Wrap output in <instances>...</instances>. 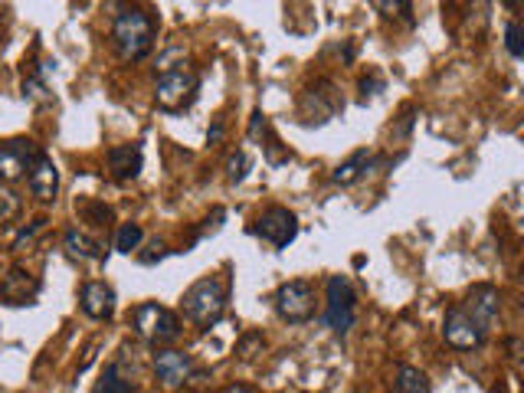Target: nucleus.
I'll use <instances>...</instances> for the list:
<instances>
[{"instance_id": "obj_6", "label": "nucleus", "mask_w": 524, "mask_h": 393, "mask_svg": "<svg viewBox=\"0 0 524 393\" xmlns=\"http://www.w3.org/2000/svg\"><path fill=\"white\" fill-rule=\"evenodd\" d=\"M276 312L282 321L289 325H305L312 321L318 312V299H315V285L305 282V279H292V282H282L279 292H276Z\"/></svg>"}, {"instance_id": "obj_29", "label": "nucleus", "mask_w": 524, "mask_h": 393, "mask_svg": "<svg viewBox=\"0 0 524 393\" xmlns=\"http://www.w3.org/2000/svg\"><path fill=\"white\" fill-rule=\"evenodd\" d=\"M246 168H249V158H246V151H236L230 164H226V177H230L233 184H240L243 177H246Z\"/></svg>"}, {"instance_id": "obj_9", "label": "nucleus", "mask_w": 524, "mask_h": 393, "mask_svg": "<svg viewBox=\"0 0 524 393\" xmlns=\"http://www.w3.org/2000/svg\"><path fill=\"white\" fill-rule=\"evenodd\" d=\"M40 154L43 151L33 145V141H27V138H17V141L0 145V181L14 184V181H20V177H27L33 164H37Z\"/></svg>"}, {"instance_id": "obj_15", "label": "nucleus", "mask_w": 524, "mask_h": 393, "mask_svg": "<svg viewBox=\"0 0 524 393\" xmlns=\"http://www.w3.org/2000/svg\"><path fill=\"white\" fill-rule=\"evenodd\" d=\"M27 184L33 190V197L43 200V204L56 200V194H59V168H56V161L50 158V154H40L37 164H33L30 174H27Z\"/></svg>"}, {"instance_id": "obj_5", "label": "nucleus", "mask_w": 524, "mask_h": 393, "mask_svg": "<svg viewBox=\"0 0 524 393\" xmlns=\"http://www.w3.org/2000/svg\"><path fill=\"white\" fill-rule=\"evenodd\" d=\"M328 302H325V325L335 331V335H348L357 321V292L348 276H331L328 285Z\"/></svg>"}, {"instance_id": "obj_3", "label": "nucleus", "mask_w": 524, "mask_h": 393, "mask_svg": "<svg viewBox=\"0 0 524 393\" xmlns=\"http://www.w3.org/2000/svg\"><path fill=\"white\" fill-rule=\"evenodd\" d=\"M200 92V76L194 66H164L158 76V86H154V102H158L161 112H184L194 105Z\"/></svg>"}, {"instance_id": "obj_33", "label": "nucleus", "mask_w": 524, "mask_h": 393, "mask_svg": "<svg viewBox=\"0 0 524 393\" xmlns=\"http://www.w3.org/2000/svg\"><path fill=\"white\" fill-rule=\"evenodd\" d=\"M266 128H269V122H266V115L262 112H253V125H249V138H259V135H266Z\"/></svg>"}, {"instance_id": "obj_27", "label": "nucleus", "mask_w": 524, "mask_h": 393, "mask_svg": "<svg viewBox=\"0 0 524 393\" xmlns=\"http://www.w3.org/2000/svg\"><path fill=\"white\" fill-rule=\"evenodd\" d=\"M505 46H508V53L521 59L524 56V46H521V23L518 20H508L505 23Z\"/></svg>"}, {"instance_id": "obj_7", "label": "nucleus", "mask_w": 524, "mask_h": 393, "mask_svg": "<svg viewBox=\"0 0 524 393\" xmlns=\"http://www.w3.org/2000/svg\"><path fill=\"white\" fill-rule=\"evenodd\" d=\"M253 233L259 240L272 243L276 249H289V243H295V236H299V217L289 210V207H269L262 210L256 223H253Z\"/></svg>"}, {"instance_id": "obj_32", "label": "nucleus", "mask_w": 524, "mask_h": 393, "mask_svg": "<svg viewBox=\"0 0 524 393\" xmlns=\"http://www.w3.org/2000/svg\"><path fill=\"white\" fill-rule=\"evenodd\" d=\"M223 131H226V118L217 115V118H213L210 131H207V141H210V145H220V141H223Z\"/></svg>"}, {"instance_id": "obj_10", "label": "nucleus", "mask_w": 524, "mask_h": 393, "mask_svg": "<svg viewBox=\"0 0 524 393\" xmlns=\"http://www.w3.org/2000/svg\"><path fill=\"white\" fill-rule=\"evenodd\" d=\"M338 112H341V95L328 79H318L312 89L302 92V118L308 125L328 122V118H335Z\"/></svg>"}, {"instance_id": "obj_30", "label": "nucleus", "mask_w": 524, "mask_h": 393, "mask_svg": "<svg viewBox=\"0 0 524 393\" xmlns=\"http://www.w3.org/2000/svg\"><path fill=\"white\" fill-rule=\"evenodd\" d=\"M416 109H407L400 115V128H393V138H407L410 135V128H413V122H416Z\"/></svg>"}, {"instance_id": "obj_14", "label": "nucleus", "mask_w": 524, "mask_h": 393, "mask_svg": "<svg viewBox=\"0 0 524 393\" xmlns=\"http://www.w3.org/2000/svg\"><path fill=\"white\" fill-rule=\"evenodd\" d=\"M79 305H82V312H86L89 318H95V321L112 318L115 315V289L112 285L99 282V279H92V282L82 285Z\"/></svg>"}, {"instance_id": "obj_31", "label": "nucleus", "mask_w": 524, "mask_h": 393, "mask_svg": "<svg viewBox=\"0 0 524 393\" xmlns=\"http://www.w3.org/2000/svg\"><path fill=\"white\" fill-rule=\"evenodd\" d=\"M46 226V220H33L30 223V230H23L20 236H17V243H14V249H23V243H33V236H37L40 230Z\"/></svg>"}, {"instance_id": "obj_26", "label": "nucleus", "mask_w": 524, "mask_h": 393, "mask_svg": "<svg viewBox=\"0 0 524 393\" xmlns=\"http://www.w3.org/2000/svg\"><path fill=\"white\" fill-rule=\"evenodd\" d=\"M79 213H82V220H89L92 226H109V220H112V210L105 207V204H95V200L82 204Z\"/></svg>"}, {"instance_id": "obj_16", "label": "nucleus", "mask_w": 524, "mask_h": 393, "mask_svg": "<svg viewBox=\"0 0 524 393\" xmlns=\"http://www.w3.org/2000/svg\"><path fill=\"white\" fill-rule=\"evenodd\" d=\"M141 148L138 145H115L109 148V171L115 181H135L141 174Z\"/></svg>"}, {"instance_id": "obj_8", "label": "nucleus", "mask_w": 524, "mask_h": 393, "mask_svg": "<svg viewBox=\"0 0 524 393\" xmlns=\"http://www.w3.org/2000/svg\"><path fill=\"white\" fill-rule=\"evenodd\" d=\"M443 338H446L449 348H456V351H475L485 344L488 331L462 305H452L443 318Z\"/></svg>"}, {"instance_id": "obj_18", "label": "nucleus", "mask_w": 524, "mask_h": 393, "mask_svg": "<svg viewBox=\"0 0 524 393\" xmlns=\"http://www.w3.org/2000/svg\"><path fill=\"white\" fill-rule=\"evenodd\" d=\"M393 390L397 393H433V384L420 367L397 364V371H393Z\"/></svg>"}, {"instance_id": "obj_23", "label": "nucleus", "mask_w": 524, "mask_h": 393, "mask_svg": "<svg viewBox=\"0 0 524 393\" xmlns=\"http://www.w3.org/2000/svg\"><path fill=\"white\" fill-rule=\"evenodd\" d=\"M262 148H266V161L272 164V168H279V164L292 158V151L282 148V141L276 138V131L272 128H266V135H262Z\"/></svg>"}, {"instance_id": "obj_2", "label": "nucleus", "mask_w": 524, "mask_h": 393, "mask_svg": "<svg viewBox=\"0 0 524 393\" xmlns=\"http://www.w3.org/2000/svg\"><path fill=\"white\" fill-rule=\"evenodd\" d=\"M230 276H207L194 282L184 292V315L194 321L197 328H210L226 315V305H230Z\"/></svg>"}, {"instance_id": "obj_20", "label": "nucleus", "mask_w": 524, "mask_h": 393, "mask_svg": "<svg viewBox=\"0 0 524 393\" xmlns=\"http://www.w3.org/2000/svg\"><path fill=\"white\" fill-rule=\"evenodd\" d=\"M92 393H135V384H131V377L122 374V367H118V364H109V367H105L102 380H99V384H95Z\"/></svg>"}, {"instance_id": "obj_35", "label": "nucleus", "mask_w": 524, "mask_h": 393, "mask_svg": "<svg viewBox=\"0 0 524 393\" xmlns=\"http://www.w3.org/2000/svg\"><path fill=\"white\" fill-rule=\"evenodd\" d=\"M492 393H502V390H498V387H495V390H492Z\"/></svg>"}, {"instance_id": "obj_25", "label": "nucleus", "mask_w": 524, "mask_h": 393, "mask_svg": "<svg viewBox=\"0 0 524 393\" xmlns=\"http://www.w3.org/2000/svg\"><path fill=\"white\" fill-rule=\"evenodd\" d=\"M374 10H380L384 17H400V20H413V4H407V0H374Z\"/></svg>"}, {"instance_id": "obj_19", "label": "nucleus", "mask_w": 524, "mask_h": 393, "mask_svg": "<svg viewBox=\"0 0 524 393\" xmlns=\"http://www.w3.org/2000/svg\"><path fill=\"white\" fill-rule=\"evenodd\" d=\"M371 161H374V154L367 151V148L354 151L348 161L338 164V168H335V184H341V187H351L354 181H361V177L367 174V168H371Z\"/></svg>"}, {"instance_id": "obj_4", "label": "nucleus", "mask_w": 524, "mask_h": 393, "mask_svg": "<svg viewBox=\"0 0 524 393\" xmlns=\"http://www.w3.org/2000/svg\"><path fill=\"white\" fill-rule=\"evenodd\" d=\"M131 325H135L138 338H145L154 348L181 338V318L158 302H141L135 312H131Z\"/></svg>"}, {"instance_id": "obj_11", "label": "nucleus", "mask_w": 524, "mask_h": 393, "mask_svg": "<svg viewBox=\"0 0 524 393\" xmlns=\"http://www.w3.org/2000/svg\"><path fill=\"white\" fill-rule=\"evenodd\" d=\"M154 374H158V380L168 390H177L194 377V361H190V354L177 348H161L154 354Z\"/></svg>"}, {"instance_id": "obj_22", "label": "nucleus", "mask_w": 524, "mask_h": 393, "mask_svg": "<svg viewBox=\"0 0 524 393\" xmlns=\"http://www.w3.org/2000/svg\"><path fill=\"white\" fill-rule=\"evenodd\" d=\"M20 210H23V200H20L17 190H10V187L0 184V226H7L10 220H17Z\"/></svg>"}, {"instance_id": "obj_17", "label": "nucleus", "mask_w": 524, "mask_h": 393, "mask_svg": "<svg viewBox=\"0 0 524 393\" xmlns=\"http://www.w3.org/2000/svg\"><path fill=\"white\" fill-rule=\"evenodd\" d=\"M66 253L79 259V262H99L105 256V246L99 240H92L89 233H82V230H69L66 233Z\"/></svg>"}, {"instance_id": "obj_21", "label": "nucleus", "mask_w": 524, "mask_h": 393, "mask_svg": "<svg viewBox=\"0 0 524 393\" xmlns=\"http://www.w3.org/2000/svg\"><path fill=\"white\" fill-rule=\"evenodd\" d=\"M141 243H145V230H141V223H122V226H118V236H115L118 253L131 256Z\"/></svg>"}, {"instance_id": "obj_1", "label": "nucleus", "mask_w": 524, "mask_h": 393, "mask_svg": "<svg viewBox=\"0 0 524 393\" xmlns=\"http://www.w3.org/2000/svg\"><path fill=\"white\" fill-rule=\"evenodd\" d=\"M112 40L115 50L125 63H138L154 50V40H158V23L148 14L145 7H125L122 14L115 17L112 27Z\"/></svg>"}, {"instance_id": "obj_28", "label": "nucleus", "mask_w": 524, "mask_h": 393, "mask_svg": "<svg viewBox=\"0 0 524 393\" xmlns=\"http://www.w3.org/2000/svg\"><path fill=\"white\" fill-rule=\"evenodd\" d=\"M23 95H27V99H33V102H50V99H53V95L46 92V82H43L37 73H33L27 82H23Z\"/></svg>"}, {"instance_id": "obj_13", "label": "nucleus", "mask_w": 524, "mask_h": 393, "mask_svg": "<svg viewBox=\"0 0 524 393\" xmlns=\"http://www.w3.org/2000/svg\"><path fill=\"white\" fill-rule=\"evenodd\" d=\"M462 308L488 331L495 325L498 312H502V295H498V289H492V285H475L466 295V302H462Z\"/></svg>"}, {"instance_id": "obj_34", "label": "nucleus", "mask_w": 524, "mask_h": 393, "mask_svg": "<svg viewBox=\"0 0 524 393\" xmlns=\"http://www.w3.org/2000/svg\"><path fill=\"white\" fill-rule=\"evenodd\" d=\"M223 393H256V390L249 387V384H230V387H226Z\"/></svg>"}, {"instance_id": "obj_12", "label": "nucleus", "mask_w": 524, "mask_h": 393, "mask_svg": "<svg viewBox=\"0 0 524 393\" xmlns=\"http://www.w3.org/2000/svg\"><path fill=\"white\" fill-rule=\"evenodd\" d=\"M40 292V279L30 276L23 266H14L0 282V302L7 305H30Z\"/></svg>"}, {"instance_id": "obj_24", "label": "nucleus", "mask_w": 524, "mask_h": 393, "mask_svg": "<svg viewBox=\"0 0 524 393\" xmlns=\"http://www.w3.org/2000/svg\"><path fill=\"white\" fill-rule=\"evenodd\" d=\"M262 348H266V338H262V331H246L243 341L236 344V354H240L243 361H253L256 354H262Z\"/></svg>"}]
</instances>
